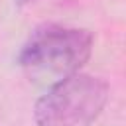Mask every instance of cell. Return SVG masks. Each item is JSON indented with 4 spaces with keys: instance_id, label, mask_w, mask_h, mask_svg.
<instances>
[{
    "instance_id": "cell-1",
    "label": "cell",
    "mask_w": 126,
    "mask_h": 126,
    "mask_svg": "<svg viewBox=\"0 0 126 126\" xmlns=\"http://www.w3.org/2000/svg\"><path fill=\"white\" fill-rule=\"evenodd\" d=\"M91 51V32L67 26H43L24 43L20 51V65L32 79L59 81L79 73L89 61Z\"/></svg>"
},
{
    "instance_id": "cell-2",
    "label": "cell",
    "mask_w": 126,
    "mask_h": 126,
    "mask_svg": "<svg viewBox=\"0 0 126 126\" xmlns=\"http://www.w3.org/2000/svg\"><path fill=\"white\" fill-rule=\"evenodd\" d=\"M108 83L89 73H73L55 81L35 102L37 126H91L106 106Z\"/></svg>"
},
{
    "instance_id": "cell-3",
    "label": "cell",
    "mask_w": 126,
    "mask_h": 126,
    "mask_svg": "<svg viewBox=\"0 0 126 126\" xmlns=\"http://www.w3.org/2000/svg\"><path fill=\"white\" fill-rule=\"evenodd\" d=\"M18 4H32V2H35V0H16Z\"/></svg>"
}]
</instances>
